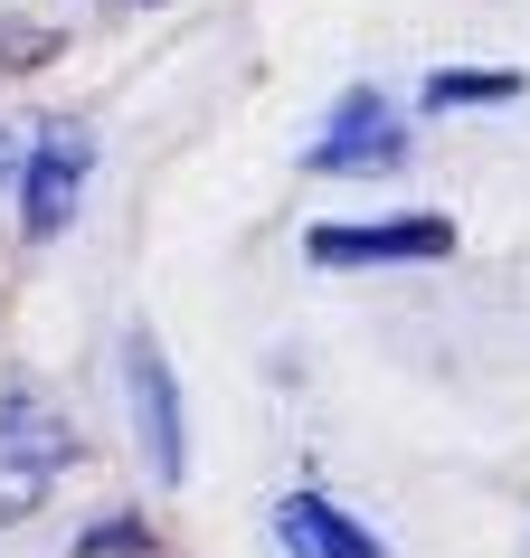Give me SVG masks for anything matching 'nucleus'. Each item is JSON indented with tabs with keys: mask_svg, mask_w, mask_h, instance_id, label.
Segmentation results:
<instances>
[{
	"mask_svg": "<svg viewBox=\"0 0 530 558\" xmlns=\"http://www.w3.org/2000/svg\"><path fill=\"white\" fill-rule=\"evenodd\" d=\"M398 161H408V114L380 86H351L323 114V133L303 143V171L313 180H370V171H398Z\"/></svg>",
	"mask_w": 530,
	"mask_h": 558,
	"instance_id": "nucleus-5",
	"label": "nucleus"
},
{
	"mask_svg": "<svg viewBox=\"0 0 530 558\" xmlns=\"http://www.w3.org/2000/svg\"><path fill=\"white\" fill-rule=\"evenodd\" d=\"M76 454H86V436H76V416L48 388H29V379L0 388V530L38 521L48 493L76 473Z\"/></svg>",
	"mask_w": 530,
	"mask_h": 558,
	"instance_id": "nucleus-1",
	"label": "nucleus"
},
{
	"mask_svg": "<svg viewBox=\"0 0 530 558\" xmlns=\"http://www.w3.org/2000/svg\"><path fill=\"white\" fill-rule=\"evenodd\" d=\"M20 38H0V66H38V58H58V29H29V20H10Z\"/></svg>",
	"mask_w": 530,
	"mask_h": 558,
	"instance_id": "nucleus-9",
	"label": "nucleus"
},
{
	"mask_svg": "<svg viewBox=\"0 0 530 558\" xmlns=\"http://www.w3.org/2000/svg\"><path fill=\"white\" fill-rule=\"evenodd\" d=\"M303 256L323 275H388V265H445L455 256V218L436 208H398V218H313Z\"/></svg>",
	"mask_w": 530,
	"mask_h": 558,
	"instance_id": "nucleus-3",
	"label": "nucleus"
},
{
	"mask_svg": "<svg viewBox=\"0 0 530 558\" xmlns=\"http://www.w3.org/2000/svg\"><path fill=\"white\" fill-rule=\"evenodd\" d=\"M123 10H161V0H123Z\"/></svg>",
	"mask_w": 530,
	"mask_h": 558,
	"instance_id": "nucleus-11",
	"label": "nucleus"
},
{
	"mask_svg": "<svg viewBox=\"0 0 530 558\" xmlns=\"http://www.w3.org/2000/svg\"><path fill=\"white\" fill-rule=\"evenodd\" d=\"M123 416H133L143 473L161 493H180L190 483V408H180V369L161 360L152 331H123Z\"/></svg>",
	"mask_w": 530,
	"mask_h": 558,
	"instance_id": "nucleus-4",
	"label": "nucleus"
},
{
	"mask_svg": "<svg viewBox=\"0 0 530 558\" xmlns=\"http://www.w3.org/2000/svg\"><path fill=\"white\" fill-rule=\"evenodd\" d=\"M265 530H275V558H388V539L370 521H351L332 493H313V483H294V493H275V511H265Z\"/></svg>",
	"mask_w": 530,
	"mask_h": 558,
	"instance_id": "nucleus-6",
	"label": "nucleus"
},
{
	"mask_svg": "<svg viewBox=\"0 0 530 558\" xmlns=\"http://www.w3.org/2000/svg\"><path fill=\"white\" fill-rule=\"evenodd\" d=\"M10 171H20V143H10V133H0V190H10Z\"/></svg>",
	"mask_w": 530,
	"mask_h": 558,
	"instance_id": "nucleus-10",
	"label": "nucleus"
},
{
	"mask_svg": "<svg viewBox=\"0 0 530 558\" xmlns=\"http://www.w3.org/2000/svg\"><path fill=\"white\" fill-rule=\"evenodd\" d=\"M521 95H530L521 66H436L417 86V105L426 114H483V105H521Z\"/></svg>",
	"mask_w": 530,
	"mask_h": 558,
	"instance_id": "nucleus-7",
	"label": "nucleus"
},
{
	"mask_svg": "<svg viewBox=\"0 0 530 558\" xmlns=\"http://www.w3.org/2000/svg\"><path fill=\"white\" fill-rule=\"evenodd\" d=\"M86 190H95V123L86 114H48L38 133H20V171H10L20 246H58L76 228Z\"/></svg>",
	"mask_w": 530,
	"mask_h": 558,
	"instance_id": "nucleus-2",
	"label": "nucleus"
},
{
	"mask_svg": "<svg viewBox=\"0 0 530 558\" xmlns=\"http://www.w3.org/2000/svg\"><path fill=\"white\" fill-rule=\"evenodd\" d=\"M76 558H152V521L143 511H105L76 530Z\"/></svg>",
	"mask_w": 530,
	"mask_h": 558,
	"instance_id": "nucleus-8",
	"label": "nucleus"
}]
</instances>
